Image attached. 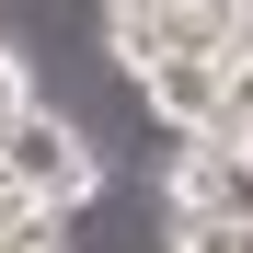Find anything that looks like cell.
I'll return each mask as SVG.
<instances>
[{"mask_svg":"<svg viewBox=\"0 0 253 253\" xmlns=\"http://www.w3.org/2000/svg\"><path fill=\"white\" fill-rule=\"evenodd\" d=\"M173 0H104V35H138V23H161Z\"/></svg>","mask_w":253,"mask_h":253,"instance_id":"5","label":"cell"},{"mask_svg":"<svg viewBox=\"0 0 253 253\" xmlns=\"http://www.w3.org/2000/svg\"><path fill=\"white\" fill-rule=\"evenodd\" d=\"M0 161H12V184H23L35 207H46V219H81V207L104 196V150L81 138L69 115H35V126H23V138L0 150Z\"/></svg>","mask_w":253,"mask_h":253,"instance_id":"1","label":"cell"},{"mask_svg":"<svg viewBox=\"0 0 253 253\" xmlns=\"http://www.w3.org/2000/svg\"><path fill=\"white\" fill-rule=\"evenodd\" d=\"M0 253H69V219H46V207H12V219H0Z\"/></svg>","mask_w":253,"mask_h":253,"instance_id":"3","label":"cell"},{"mask_svg":"<svg viewBox=\"0 0 253 253\" xmlns=\"http://www.w3.org/2000/svg\"><path fill=\"white\" fill-rule=\"evenodd\" d=\"M230 138H242V150H253V115H242V126H230Z\"/></svg>","mask_w":253,"mask_h":253,"instance_id":"7","label":"cell"},{"mask_svg":"<svg viewBox=\"0 0 253 253\" xmlns=\"http://www.w3.org/2000/svg\"><path fill=\"white\" fill-rule=\"evenodd\" d=\"M12 207H23V184H12V161H0V219H12Z\"/></svg>","mask_w":253,"mask_h":253,"instance_id":"6","label":"cell"},{"mask_svg":"<svg viewBox=\"0 0 253 253\" xmlns=\"http://www.w3.org/2000/svg\"><path fill=\"white\" fill-rule=\"evenodd\" d=\"M173 253H253V230H207V219H173Z\"/></svg>","mask_w":253,"mask_h":253,"instance_id":"4","label":"cell"},{"mask_svg":"<svg viewBox=\"0 0 253 253\" xmlns=\"http://www.w3.org/2000/svg\"><path fill=\"white\" fill-rule=\"evenodd\" d=\"M161 207L207 219V230H253V150L242 138H184L161 161Z\"/></svg>","mask_w":253,"mask_h":253,"instance_id":"2","label":"cell"}]
</instances>
